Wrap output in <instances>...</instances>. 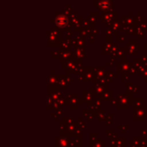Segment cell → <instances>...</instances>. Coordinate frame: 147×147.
Returning a JSON list of instances; mask_svg holds the SVG:
<instances>
[{
  "mask_svg": "<svg viewBox=\"0 0 147 147\" xmlns=\"http://www.w3.org/2000/svg\"><path fill=\"white\" fill-rule=\"evenodd\" d=\"M56 22L59 27H64L67 22H66V18L64 16H59L56 19Z\"/></svg>",
  "mask_w": 147,
  "mask_h": 147,
  "instance_id": "1",
  "label": "cell"
}]
</instances>
